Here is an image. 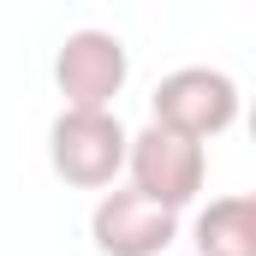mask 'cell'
Instances as JSON below:
<instances>
[{
    "instance_id": "obj_1",
    "label": "cell",
    "mask_w": 256,
    "mask_h": 256,
    "mask_svg": "<svg viewBox=\"0 0 256 256\" xmlns=\"http://www.w3.org/2000/svg\"><path fill=\"white\" fill-rule=\"evenodd\" d=\"M126 143L131 131L114 108H60L48 131V161L72 191H108L126 173Z\"/></svg>"
},
{
    "instance_id": "obj_6",
    "label": "cell",
    "mask_w": 256,
    "mask_h": 256,
    "mask_svg": "<svg viewBox=\"0 0 256 256\" xmlns=\"http://www.w3.org/2000/svg\"><path fill=\"white\" fill-rule=\"evenodd\" d=\"M191 244L196 256H256V202L244 191L214 196L208 208H196Z\"/></svg>"
},
{
    "instance_id": "obj_3",
    "label": "cell",
    "mask_w": 256,
    "mask_h": 256,
    "mask_svg": "<svg viewBox=\"0 0 256 256\" xmlns=\"http://www.w3.org/2000/svg\"><path fill=\"white\" fill-rule=\"evenodd\" d=\"M126 173H131V191H143L149 202L185 208L202 191L208 161H202V143H191V137H179L167 126H149L126 143Z\"/></svg>"
},
{
    "instance_id": "obj_4",
    "label": "cell",
    "mask_w": 256,
    "mask_h": 256,
    "mask_svg": "<svg viewBox=\"0 0 256 256\" xmlns=\"http://www.w3.org/2000/svg\"><path fill=\"white\" fill-rule=\"evenodd\" d=\"M131 78V54L114 30H72L54 54V84L66 108H114Z\"/></svg>"
},
{
    "instance_id": "obj_5",
    "label": "cell",
    "mask_w": 256,
    "mask_h": 256,
    "mask_svg": "<svg viewBox=\"0 0 256 256\" xmlns=\"http://www.w3.org/2000/svg\"><path fill=\"white\" fill-rule=\"evenodd\" d=\"M90 238L102 256H167L179 238V208H161L143 191H108L90 214Z\"/></svg>"
},
{
    "instance_id": "obj_2",
    "label": "cell",
    "mask_w": 256,
    "mask_h": 256,
    "mask_svg": "<svg viewBox=\"0 0 256 256\" xmlns=\"http://www.w3.org/2000/svg\"><path fill=\"white\" fill-rule=\"evenodd\" d=\"M149 114H155V126L179 131L191 143H208L238 120V84L226 72H214V66H179V72H167L155 84Z\"/></svg>"
}]
</instances>
